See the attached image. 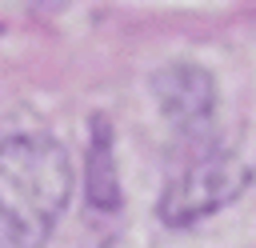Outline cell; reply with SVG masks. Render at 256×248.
I'll return each mask as SVG.
<instances>
[{
    "instance_id": "3957f363",
    "label": "cell",
    "mask_w": 256,
    "mask_h": 248,
    "mask_svg": "<svg viewBox=\"0 0 256 248\" xmlns=\"http://www.w3.org/2000/svg\"><path fill=\"white\" fill-rule=\"evenodd\" d=\"M156 100L164 108L168 120L176 124H200L212 112V76L200 72L196 64H168L164 72H156Z\"/></svg>"
},
{
    "instance_id": "6da1fadb",
    "label": "cell",
    "mask_w": 256,
    "mask_h": 248,
    "mask_svg": "<svg viewBox=\"0 0 256 248\" xmlns=\"http://www.w3.org/2000/svg\"><path fill=\"white\" fill-rule=\"evenodd\" d=\"M72 196V160L48 136L0 144V244L40 248Z\"/></svg>"
},
{
    "instance_id": "7a4b0ae2",
    "label": "cell",
    "mask_w": 256,
    "mask_h": 248,
    "mask_svg": "<svg viewBox=\"0 0 256 248\" xmlns=\"http://www.w3.org/2000/svg\"><path fill=\"white\" fill-rule=\"evenodd\" d=\"M248 180H252V168L236 152H228V148L204 152L168 180V188L160 196V220L172 228L196 224V220L220 212L224 204H232L248 188Z\"/></svg>"
},
{
    "instance_id": "277c9868",
    "label": "cell",
    "mask_w": 256,
    "mask_h": 248,
    "mask_svg": "<svg viewBox=\"0 0 256 248\" xmlns=\"http://www.w3.org/2000/svg\"><path fill=\"white\" fill-rule=\"evenodd\" d=\"M88 200L96 208L116 204V160H112V132L104 116L92 120V148H88Z\"/></svg>"
}]
</instances>
